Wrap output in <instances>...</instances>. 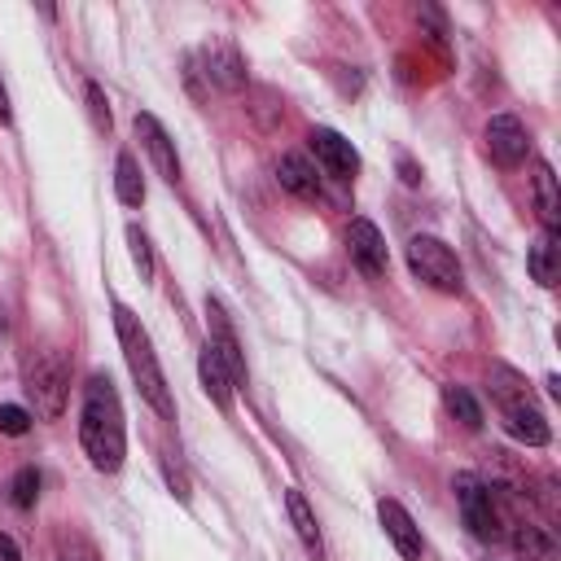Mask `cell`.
I'll list each match as a JSON object with an SVG mask.
<instances>
[{
  "label": "cell",
  "instance_id": "obj_1",
  "mask_svg": "<svg viewBox=\"0 0 561 561\" xmlns=\"http://www.w3.org/2000/svg\"><path fill=\"white\" fill-rule=\"evenodd\" d=\"M79 443L92 460V469L114 473L127 456V425H123V403L118 390L105 373H92L83 386V408H79Z\"/></svg>",
  "mask_w": 561,
  "mask_h": 561
},
{
  "label": "cell",
  "instance_id": "obj_2",
  "mask_svg": "<svg viewBox=\"0 0 561 561\" xmlns=\"http://www.w3.org/2000/svg\"><path fill=\"white\" fill-rule=\"evenodd\" d=\"M114 329H118V346H123V359H127V368H131L136 390L145 394V403H149L162 421H171V416H175V399H171V390H167V377H162V368H158V355H153V342H149L145 324L136 320L131 307L114 302Z\"/></svg>",
  "mask_w": 561,
  "mask_h": 561
},
{
  "label": "cell",
  "instance_id": "obj_3",
  "mask_svg": "<svg viewBox=\"0 0 561 561\" xmlns=\"http://www.w3.org/2000/svg\"><path fill=\"white\" fill-rule=\"evenodd\" d=\"M22 381H26V394L35 403V416L57 421L66 412V399H70V364H66L61 351H35L26 359Z\"/></svg>",
  "mask_w": 561,
  "mask_h": 561
},
{
  "label": "cell",
  "instance_id": "obj_4",
  "mask_svg": "<svg viewBox=\"0 0 561 561\" xmlns=\"http://www.w3.org/2000/svg\"><path fill=\"white\" fill-rule=\"evenodd\" d=\"M408 267H412V276H421L430 289H443V294H460V285H465L460 259L438 237H412L408 241Z\"/></svg>",
  "mask_w": 561,
  "mask_h": 561
},
{
  "label": "cell",
  "instance_id": "obj_5",
  "mask_svg": "<svg viewBox=\"0 0 561 561\" xmlns=\"http://www.w3.org/2000/svg\"><path fill=\"white\" fill-rule=\"evenodd\" d=\"M451 491H456L460 517H465V526H469L473 539H486V543H491V539L504 535V517H500L495 495H491V486H486L482 478H473V473H456Z\"/></svg>",
  "mask_w": 561,
  "mask_h": 561
},
{
  "label": "cell",
  "instance_id": "obj_6",
  "mask_svg": "<svg viewBox=\"0 0 561 561\" xmlns=\"http://www.w3.org/2000/svg\"><path fill=\"white\" fill-rule=\"evenodd\" d=\"M482 136H486V158L495 167H504V171L522 167L526 153H530V136H526L522 118H513V114H491Z\"/></svg>",
  "mask_w": 561,
  "mask_h": 561
},
{
  "label": "cell",
  "instance_id": "obj_7",
  "mask_svg": "<svg viewBox=\"0 0 561 561\" xmlns=\"http://www.w3.org/2000/svg\"><path fill=\"white\" fill-rule=\"evenodd\" d=\"M346 254L355 259V267L364 272V276H386V267H390V254H386V237H381V228L373 224V219H364V215H355L351 224H346Z\"/></svg>",
  "mask_w": 561,
  "mask_h": 561
},
{
  "label": "cell",
  "instance_id": "obj_8",
  "mask_svg": "<svg viewBox=\"0 0 561 561\" xmlns=\"http://www.w3.org/2000/svg\"><path fill=\"white\" fill-rule=\"evenodd\" d=\"M136 140L145 145V153H149V162L158 167V175H162L167 184H180V153H175V140H171V131H167L149 110L136 114Z\"/></svg>",
  "mask_w": 561,
  "mask_h": 561
},
{
  "label": "cell",
  "instance_id": "obj_9",
  "mask_svg": "<svg viewBox=\"0 0 561 561\" xmlns=\"http://www.w3.org/2000/svg\"><path fill=\"white\" fill-rule=\"evenodd\" d=\"M311 153L324 167V175H333V180H355V171H359L355 145L333 127H311Z\"/></svg>",
  "mask_w": 561,
  "mask_h": 561
},
{
  "label": "cell",
  "instance_id": "obj_10",
  "mask_svg": "<svg viewBox=\"0 0 561 561\" xmlns=\"http://www.w3.org/2000/svg\"><path fill=\"white\" fill-rule=\"evenodd\" d=\"M377 522H381V530L390 535V543L399 548V557H408V561H421V557H425L421 526L412 522V513H408L399 500L381 495V500H377Z\"/></svg>",
  "mask_w": 561,
  "mask_h": 561
},
{
  "label": "cell",
  "instance_id": "obj_11",
  "mask_svg": "<svg viewBox=\"0 0 561 561\" xmlns=\"http://www.w3.org/2000/svg\"><path fill=\"white\" fill-rule=\"evenodd\" d=\"M206 324H210V351H215V355H219V364L228 368L232 386H245V359H241V342H237L232 324L224 320L219 302H210V298H206Z\"/></svg>",
  "mask_w": 561,
  "mask_h": 561
},
{
  "label": "cell",
  "instance_id": "obj_12",
  "mask_svg": "<svg viewBox=\"0 0 561 561\" xmlns=\"http://www.w3.org/2000/svg\"><path fill=\"white\" fill-rule=\"evenodd\" d=\"M276 180H280L285 193H294V197H302V202L320 197V175H316V167H311L302 153H280V162H276Z\"/></svg>",
  "mask_w": 561,
  "mask_h": 561
},
{
  "label": "cell",
  "instance_id": "obj_13",
  "mask_svg": "<svg viewBox=\"0 0 561 561\" xmlns=\"http://www.w3.org/2000/svg\"><path fill=\"white\" fill-rule=\"evenodd\" d=\"M500 416H504V430H508L517 443H526V447H543V443L552 438V430H548V421H543V412H539L535 403L504 408Z\"/></svg>",
  "mask_w": 561,
  "mask_h": 561
},
{
  "label": "cell",
  "instance_id": "obj_14",
  "mask_svg": "<svg viewBox=\"0 0 561 561\" xmlns=\"http://www.w3.org/2000/svg\"><path fill=\"white\" fill-rule=\"evenodd\" d=\"M197 377H202V390L210 394V403L219 408V412H228L232 408V377H228V368L219 364V355L210 351V342L202 346V355H197Z\"/></svg>",
  "mask_w": 561,
  "mask_h": 561
},
{
  "label": "cell",
  "instance_id": "obj_15",
  "mask_svg": "<svg viewBox=\"0 0 561 561\" xmlns=\"http://www.w3.org/2000/svg\"><path fill=\"white\" fill-rule=\"evenodd\" d=\"M285 508H289V522H294V535L302 539V548L320 561L324 557V539H320V522L311 513V504L302 500V491H285Z\"/></svg>",
  "mask_w": 561,
  "mask_h": 561
},
{
  "label": "cell",
  "instance_id": "obj_16",
  "mask_svg": "<svg viewBox=\"0 0 561 561\" xmlns=\"http://www.w3.org/2000/svg\"><path fill=\"white\" fill-rule=\"evenodd\" d=\"M202 61H206V79H210V83H219V88H241V83H245V66H241L237 48L215 44V48L202 53Z\"/></svg>",
  "mask_w": 561,
  "mask_h": 561
},
{
  "label": "cell",
  "instance_id": "obj_17",
  "mask_svg": "<svg viewBox=\"0 0 561 561\" xmlns=\"http://www.w3.org/2000/svg\"><path fill=\"white\" fill-rule=\"evenodd\" d=\"M486 386H491V399L500 403V412H504V408H517V403H530L526 377H522L517 368H508V364H495L491 377H486Z\"/></svg>",
  "mask_w": 561,
  "mask_h": 561
},
{
  "label": "cell",
  "instance_id": "obj_18",
  "mask_svg": "<svg viewBox=\"0 0 561 561\" xmlns=\"http://www.w3.org/2000/svg\"><path fill=\"white\" fill-rule=\"evenodd\" d=\"M508 543L517 557L526 561H552V539L543 526H530V522H508Z\"/></svg>",
  "mask_w": 561,
  "mask_h": 561
},
{
  "label": "cell",
  "instance_id": "obj_19",
  "mask_svg": "<svg viewBox=\"0 0 561 561\" xmlns=\"http://www.w3.org/2000/svg\"><path fill=\"white\" fill-rule=\"evenodd\" d=\"M535 206H539L543 232H557V224H561V197H557V175H552L548 162L535 167Z\"/></svg>",
  "mask_w": 561,
  "mask_h": 561
},
{
  "label": "cell",
  "instance_id": "obj_20",
  "mask_svg": "<svg viewBox=\"0 0 561 561\" xmlns=\"http://www.w3.org/2000/svg\"><path fill=\"white\" fill-rule=\"evenodd\" d=\"M526 267H530V276H535L543 289L557 285V237H552V232H543V237L530 241V250H526Z\"/></svg>",
  "mask_w": 561,
  "mask_h": 561
},
{
  "label": "cell",
  "instance_id": "obj_21",
  "mask_svg": "<svg viewBox=\"0 0 561 561\" xmlns=\"http://www.w3.org/2000/svg\"><path fill=\"white\" fill-rule=\"evenodd\" d=\"M114 193L123 206H140L145 202V180H140V162L131 153H118L114 162Z\"/></svg>",
  "mask_w": 561,
  "mask_h": 561
},
{
  "label": "cell",
  "instance_id": "obj_22",
  "mask_svg": "<svg viewBox=\"0 0 561 561\" xmlns=\"http://www.w3.org/2000/svg\"><path fill=\"white\" fill-rule=\"evenodd\" d=\"M443 403H447V412H451L465 430H478V425H482V408H478V399H473L465 386H443Z\"/></svg>",
  "mask_w": 561,
  "mask_h": 561
},
{
  "label": "cell",
  "instance_id": "obj_23",
  "mask_svg": "<svg viewBox=\"0 0 561 561\" xmlns=\"http://www.w3.org/2000/svg\"><path fill=\"white\" fill-rule=\"evenodd\" d=\"M9 500H13L18 508H31V504L39 500V469H35V465H22V469L13 473V482H9Z\"/></svg>",
  "mask_w": 561,
  "mask_h": 561
},
{
  "label": "cell",
  "instance_id": "obj_24",
  "mask_svg": "<svg viewBox=\"0 0 561 561\" xmlns=\"http://www.w3.org/2000/svg\"><path fill=\"white\" fill-rule=\"evenodd\" d=\"M127 245H131V263L140 267V280H149L153 276V250H149V237L136 224L127 228Z\"/></svg>",
  "mask_w": 561,
  "mask_h": 561
},
{
  "label": "cell",
  "instance_id": "obj_25",
  "mask_svg": "<svg viewBox=\"0 0 561 561\" xmlns=\"http://www.w3.org/2000/svg\"><path fill=\"white\" fill-rule=\"evenodd\" d=\"M83 92H88V114H92V123L101 127V131H110V101H105V92H101V83H83Z\"/></svg>",
  "mask_w": 561,
  "mask_h": 561
},
{
  "label": "cell",
  "instance_id": "obj_26",
  "mask_svg": "<svg viewBox=\"0 0 561 561\" xmlns=\"http://www.w3.org/2000/svg\"><path fill=\"white\" fill-rule=\"evenodd\" d=\"M31 430V412L18 408V403H0V434H26Z\"/></svg>",
  "mask_w": 561,
  "mask_h": 561
},
{
  "label": "cell",
  "instance_id": "obj_27",
  "mask_svg": "<svg viewBox=\"0 0 561 561\" xmlns=\"http://www.w3.org/2000/svg\"><path fill=\"white\" fill-rule=\"evenodd\" d=\"M61 561H101V557L83 535H66L61 539Z\"/></svg>",
  "mask_w": 561,
  "mask_h": 561
},
{
  "label": "cell",
  "instance_id": "obj_28",
  "mask_svg": "<svg viewBox=\"0 0 561 561\" xmlns=\"http://www.w3.org/2000/svg\"><path fill=\"white\" fill-rule=\"evenodd\" d=\"M0 561H22V552H18V543H13V535H4V530H0Z\"/></svg>",
  "mask_w": 561,
  "mask_h": 561
},
{
  "label": "cell",
  "instance_id": "obj_29",
  "mask_svg": "<svg viewBox=\"0 0 561 561\" xmlns=\"http://www.w3.org/2000/svg\"><path fill=\"white\" fill-rule=\"evenodd\" d=\"M13 118V110H9V92H4V83H0V127Z\"/></svg>",
  "mask_w": 561,
  "mask_h": 561
}]
</instances>
